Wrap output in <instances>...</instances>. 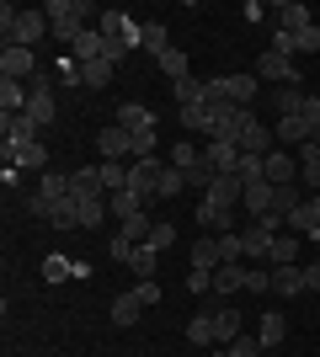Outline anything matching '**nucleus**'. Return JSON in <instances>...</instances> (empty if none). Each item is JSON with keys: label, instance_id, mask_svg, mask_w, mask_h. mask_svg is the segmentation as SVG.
I'll use <instances>...</instances> for the list:
<instances>
[{"label": "nucleus", "instance_id": "1", "mask_svg": "<svg viewBox=\"0 0 320 357\" xmlns=\"http://www.w3.org/2000/svg\"><path fill=\"white\" fill-rule=\"evenodd\" d=\"M0 32H6V48H32L48 32V11H22V6H0Z\"/></svg>", "mask_w": 320, "mask_h": 357}, {"label": "nucleus", "instance_id": "2", "mask_svg": "<svg viewBox=\"0 0 320 357\" xmlns=\"http://www.w3.org/2000/svg\"><path fill=\"white\" fill-rule=\"evenodd\" d=\"M86 16H102V11H91L86 0H54V6H48V32H54L59 43H75L80 32H86Z\"/></svg>", "mask_w": 320, "mask_h": 357}, {"label": "nucleus", "instance_id": "3", "mask_svg": "<svg viewBox=\"0 0 320 357\" xmlns=\"http://www.w3.org/2000/svg\"><path fill=\"white\" fill-rule=\"evenodd\" d=\"M277 229H289V224L277 219V213H267V219H257V224H245V229H241L245 261H267V256H273V240H277Z\"/></svg>", "mask_w": 320, "mask_h": 357}, {"label": "nucleus", "instance_id": "4", "mask_svg": "<svg viewBox=\"0 0 320 357\" xmlns=\"http://www.w3.org/2000/svg\"><path fill=\"white\" fill-rule=\"evenodd\" d=\"M257 91H261L257 70H245V75H213V80H208V96H224V102H235V107H251V102H257Z\"/></svg>", "mask_w": 320, "mask_h": 357}, {"label": "nucleus", "instance_id": "5", "mask_svg": "<svg viewBox=\"0 0 320 357\" xmlns=\"http://www.w3.org/2000/svg\"><path fill=\"white\" fill-rule=\"evenodd\" d=\"M96 32H102L107 43H123L128 54L139 48V32H144V22H134L128 11H102L96 16Z\"/></svg>", "mask_w": 320, "mask_h": 357}, {"label": "nucleus", "instance_id": "6", "mask_svg": "<svg viewBox=\"0 0 320 357\" xmlns=\"http://www.w3.org/2000/svg\"><path fill=\"white\" fill-rule=\"evenodd\" d=\"M235 144H241V155H273V128L251 112V107H241V134H235Z\"/></svg>", "mask_w": 320, "mask_h": 357}, {"label": "nucleus", "instance_id": "7", "mask_svg": "<svg viewBox=\"0 0 320 357\" xmlns=\"http://www.w3.org/2000/svg\"><path fill=\"white\" fill-rule=\"evenodd\" d=\"M257 80H273V86H299V64H294L289 54L267 48V54H257Z\"/></svg>", "mask_w": 320, "mask_h": 357}, {"label": "nucleus", "instance_id": "8", "mask_svg": "<svg viewBox=\"0 0 320 357\" xmlns=\"http://www.w3.org/2000/svg\"><path fill=\"white\" fill-rule=\"evenodd\" d=\"M203 197H208L213 208L235 213V208H241V203H245V181L235 176V171H219V176H213V187H208V192H203Z\"/></svg>", "mask_w": 320, "mask_h": 357}, {"label": "nucleus", "instance_id": "9", "mask_svg": "<svg viewBox=\"0 0 320 357\" xmlns=\"http://www.w3.org/2000/svg\"><path fill=\"white\" fill-rule=\"evenodd\" d=\"M0 134H6V149H22V144H38V123L27 112H0Z\"/></svg>", "mask_w": 320, "mask_h": 357}, {"label": "nucleus", "instance_id": "10", "mask_svg": "<svg viewBox=\"0 0 320 357\" xmlns=\"http://www.w3.org/2000/svg\"><path fill=\"white\" fill-rule=\"evenodd\" d=\"M32 75H38L32 48H0V80H32Z\"/></svg>", "mask_w": 320, "mask_h": 357}, {"label": "nucleus", "instance_id": "11", "mask_svg": "<svg viewBox=\"0 0 320 357\" xmlns=\"http://www.w3.org/2000/svg\"><path fill=\"white\" fill-rule=\"evenodd\" d=\"M273 48H277V54H289V59H299V54H315V48H320V27H305V32H273Z\"/></svg>", "mask_w": 320, "mask_h": 357}, {"label": "nucleus", "instance_id": "12", "mask_svg": "<svg viewBox=\"0 0 320 357\" xmlns=\"http://www.w3.org/2000/svg\"><path fill=\"white\" fill-rule=\"evenodd\" d=\"M96 149H102V160H123V155H134V134L123 123H112V128L96 134Z\"/></svg>", "mask_w": 320, "mask_h": 357}, {"label": "nucleus", "instance_id": "13", "mask_svg": "<svg viewBox=\"0 0 320 357\" xmlns=\"http://www.w3.org/2000/svg\"><path fill=\"white\" fill-rule=\"evenodd\" d=\"M267 102H273V112H277V118H305L310 91H305V86H277L273 96H267Z\"/></svg>", "mask_w": 320, "mask_h": 357}, {"label": "nucleus", "instance_id": "14", "mask_svg": "<svg viewBox=\"0 0 320 357\" xmlns=\"http://www.w3.org/2000/svg\"><path fill=\"white\" fill-rule=\"evenodd\" d=\"M267 16L277 22V32H305V27H315V22H310V6H299V0H283V6H273Z\"/></svg>", "mask_w": 320, "mask_h": 357}, {"label": "nucleus", "instance_id": "15", "mask_svg": "<svg viewBox=\"0 0 320 357\" xmlns=\"http://www.w3.org/2000/svg\"><path fill=\"white\" fill-rule=\"evenodd\" d=\"M187 261H192V272H219V267H224V245H219V235H203Z\"/></svg>", "mask_w": 320, "mask_h": 357}, {"label": "nucleus", "instance_id": "16", "mask_svg": "<svg viewBox=\"0 0 320 357\" xmlns=\"http://www.w3.org/2000/svg\"><path fill=\"white\" fill-rule=\"evenodd\" d=\"M289 229H294V235H310V240H315V229H320V192H310L305 203L289 213Z\"/></svg>", "mask_w": 320, "mask_h": 357}, {"label": "nucleus", "instance_id": "17", "mask_svg": "<svg viewBox=\"0 0 320 357\" xmlns=\"http://www.w3.org/2000/svg\"><path fill=\"white\" fill-rule=\"evenodd\" d=\"M70 197H75V203L102 197V165H80V171H70Z\"/></svg>", "mask_w": 320, "mask_h": 357}, {"label": "nucleus", "instance_id": "18", "mask_svg": "<svg viewBox=\"0 0 320 357\" xmlns=\"http://www.w3.org/2000/svg\"><path fill=\"white\" fill-rule=\"evenodd\" d=\"M229 294H245V267H241V261H224V267L213 272V298L224 304Z\"/></svg>", "mask_w": 320, "mask_h": 357}, {"label": "nucleus", "instance_id": "19", "mask_svg": "<svg viewBox=\"0 0 320 357\" xmlns=\"http://www.w3.org/2000/svg\"><path fill=\"white\" fill-rule=\"evenodd\" d=\"M70 54H75V64L107 59V38H102V32H96V27H86V32H80V38H75V43H70ZM107 64H112V59H107Z\"/></svg>", "mask_w": 320, "mask_h": 357}, {"label": "nucleus", "instance_id": "20", "mask_svg": "<svg viewBox=\"0 0 320 357\" xmlns=\"http://www.w3.org/2000/svg\"><path fill=\"white\" fill-rule=\"evenodd\" d=\"M203 165H213V171H235V165H241V149L229 144V139H208V144H203Z\"/></svg>", "mask_w": 320, "mask_h": 357}, {"label": "nucleus", "instance_id": "21", "mask_svg": "<svg viewBox=\"0 0 320 357\" xmlns=\"http://www.w3.org/2000/svg\"><path fill=\"white\" fill-rule=\"evenodd\" d=\"M6 165H16V171H48V144H22V149H6Z\"/></svg>", "mask_w": 320, "mask_h": 357}, {"label": "nucleus", "instance_id": "22", "mask_svg": "<svg viewBox=\"0 0 320 357\" xmlns=\"http://www.w3.org/2000/svg\"><path fill=\"white\" fill-rule=\"evenodd\" d=\"M245 219L257 224V219H267V213H273V181H257V187H245Z\"/></svg>", "mask_w": 320, "mask_h": 357}, {"label": "nucleus", "instance_id": "23", "mask_svg": "<svg viewBox=\"0 0 320 357\" xmlns=\"http://www.w3.org/2000/svg\"><path fill=\"white\" fill-rule=\"evenodd\" d=\"M235 336H241V310L219 304V310H213V347H229Z\"/></svg>", "mask_w": 320, "mask_h": 357}, {"label": "nucleus", "instance_id": "24", "mask_svg": "<svg viewBox=\"0 0 320 357\" xmlns=\"http://www.w3.org/2000/svg\"><path fill=\"white\" fill-rule=\"evenodd\" d=\"M118 123L128 128V134H155V112H150V107H139V102H123Z\"/></svg>", "mask_w": 320, "mask_h": 357}, {"label": "nucleus", "instance_id": "25", "mask_svg": "<svg viewBox=\"0 0 320 357\" xmlns=\"http://www.w3.org/2000/svg\"><path fill=\"white\" fill-rule=\"evenodd\" d=\"M267 181H273V187L299 181V160H294V155H283V149H273V155H267Z\"/></svg>", "mask_w": 320, "mask_h": 357}, {"label": "nucleus", "instance_id": "26", "mask_svg": "<svg viewBox=\"0 0 320 357\" xmlns=\"http://www.w3.org/2000/svg\"><path fill=\"white\" fill-rule=\"evenodd\" d=\"M273 139H277V144H299V149L315 144V134H310V123H305V118H277Z\"/></svg>", "mask_w": 320, "mask_h": 357}, {"label": "nucleus", "instance_id": "27", "mask_svg": "<svg viewBox=\"0 0 320 357\" xmlns=\"http://www.w3.org/2000/svg\"><path fill=\"white\" fill-rule=\"evenodd\" d=\"M107 213H112L118 224H128V219H139V213H144V203H139V197L123 187V192H107Z\"/></svg>", "mask_w": 320, "mask_h": 357}, {"label": "nucleus", "instance_id": "28", "mask_svg": "<svg viewBox=\"0 0 320 357\" xmlns=\"http://www.w3.org/2000/svg\"><path fill=\"white\" fill-rule=\"evenodd\" d=\"M273 294L277 298H299L305 294V267H277L273 272Z\"/></svg>", "mask_w": 320, "mask_h": 357}, {"label": "nucleus", "instance_id": "29", "mask_svg": "<svg viewBox=\"0 0 320 357\" xmlns=\"http://www.w3.org/2000/svg\"><path fill=\"white\" fill-rule=\"evenodd\" d=\"M27 102H32L27 80H0V112H27Z\"/></svg>", "mask_w": 320, "mask_h": 357}, {"label": "nucleus", "instance_id": "30", "mask_svg": "<svg viewBox=\"0 0 320 357\" xmlns=\"http://www.w3.org/2000/svg\"><path fill=\"white\" fill-rule=\"evenodd\" d=\"M283 336H289V320H283V314H261V326H257V342H261V352H273L277 342H283Z\"/></svg>", "mask_w": 320, "mask_h": 357}, {"label": "nucleus", "instance_id": "31", "mask_svg": "<svg viewBox=\"0 0 320 357\" xmlns=\"http://www.w3.org/2000/svg\"><path fill=\"white\" fill-rule=\"evenodd\" d=\"M299 181H305V192H315V187H320V139L299 149Z\"/></svg>", "mask_w": 320, "mask_h": 357}, {"label": "nucleus", "instance_id": "32", "mask_svg": "<svg viewBox=\"0 0 320 357\" xmlns=\"http://www.w3.org/2000/svg\"><path fill=\"white\" fill-rule=\"evenodd\" d=\"M305 197H310V192H305V187H294V181H289V187H273V213H277L283 224H289V213L299 208Z\"/></svg>", "mask_w": 320, "mask_h": 357}, {"label": "nucleus", "instance_id": "33", "mask_svg": "<svg viewBox=\"0 0 320 357\" xmlns=\"http://www.w3.org/2000/svg\"><path fill=\"white\" fill-rule=\"evenodd\" d=\"M182 128H187V134H213V102L182 107Z\"/></svg>", "mask_w": 320, "mask_h": 357}, {"label": "nucleus", "instance_id": "34", "mask_svg": "<svg viewBox=\"0 0 320 357\" xmlns=\"http://www.w3.org/2000/svg\"><path fill=\"white\" fill-rule=\"evenodd\" d=\"M139 48L160 59V54L171 48V32H166V22H144V32H139Z\"/></svg>", "mask_w": 320, "mask_h": 357}, {"label": "nucleus", "instance_id": "35", "mask_svg": "<svg viewBox=\"0 0 320 357\" xmlns=\"http://www.w3.org/2000/svg\"><path fill=\"white\" fill-rule=\"evenodd\" d=\"M139 310H144V298H139L134 288H128V294H118V298H112V326H134Z\"/></svg>", "mask_w": 320, "mask_h": 357}, {"label": "nucleus", "instance_id": "36", "mask_svg": "<svg viewBox=\"0 0 320 357\" xmlns=\"http://www.w3.org/2000/svg\"><path fill=\"white\" fill-rule=\"evenodd\" d=\"M176 107H198V102H208V80H198V75H187V80H176Z\"/></svg>", "mask_w": 320, "mask_h": 357}, {"label": "nucleus", "instance_id": "37", "mask_svg": "<svg viewBox=\"0 0 320 357\" xmlns=\"http://www.w3.org/2000/svg\"><path fill=\"white\" fill-rule=\"evenodd\" d=\"M128 267H134V272H139V283H144V278H155V272H160V251H155L150 240H144V245H134Z\"/></svg>", "mask_w": 320, "mask_h": 357}, {"label": "nucleus", "instance_id": "38", "mask_svg": "<svg viewBox=\"0 0 320 357\" xmlns=\"http://www.w3.org/2000/svg\"><path fill=\"white\" fill-rule=\"evenodd\" d=\"M155 64H160V75H171V86L192 75V70H187V54H182V48H176V43H171V48H166V54H160V59H155Z\"/></svg>", "mask_w": 320, "mask_h": 357}, {"label": "nucleus", "instance_id": "39", "mask_svg": "<svg viewBox=\"0 0 320 357\" xmlns=\"http://www.w3.org/2000/svg\"><path fill=\"white\" fill-rule=\"evenodd\" d=\"M187 342L192 347H213V314L208 310H198L192 320H187Z\"/></svg>", "mask_w": 320, "mask_h": 357}, {"label": "nucleus", "instance_id": "40", "mask_svg": "<svg viewBox=\"0 0 320 357\" xmlns=\"http://www.w3.org/2000/svg\"><path fill=\"white\" fill-rule=\"evenodd\" d=\"M235 176H241L245 187H257V181H267V155H241V165H235Z\"/></svg>", "mask_w": 320, "mask_h": 357}, {"label": "nucleus", "instance_id": "41", "mask_svg": "<svg viewBox=\"0 0 320 357\" xmlns=\"http://www.w3.org/2000/svg\"><path fill=\"white\" fill-rule=\"evenodd\" d=\"M267 261H273V267H294V261H299V235H277Z\"/></svg>", "mask_w": 320, "mask_h": 357}, {"label": "nucleus", "instance_id": "42", "mask_svg": "<svg viewBox=\"0 0 320 357\" xmlns=\"http://www.w3.org/2000/svg\"><path fill=\"white\" fill-rule=\"evenodd\" d=\"M112 70H118V64H107V59H91V64H80V86H96V91H102L107 80H112Z\"/></svg>", "mask_w": 320, "mask_h": 357}, {"label": "nucleus", "instance_id": "43", "mask_svg": "<svg viewBox=\"0 0 320 357\" xmlns=\"http://www.w3.org/2000/svg\"><path fill=\"white\" fill-rule=\"evenodd\" d=\"M102 219H107V197H86V203H80V229H102Z\"/></svg>", "mask_w": 320, "mask_h": 357}, {"label": "nucleus", "instance_id": "44", "mask_svg": "<svg viewBox=\"0 0 320 357\" xmlns=\"http://www.w3.org/2000/svg\"><path fill=\"white\" fill-rule=\"evenodd\" d=\"M213 357H261V342H257V336H245V331H241L235 342H229V347H219V352H213Z\"/></svg>", "mask_w": 320, "mask_h": 357}, {"label": "nucleus", "instance_id": "45", "mask_svg": "<svg viewBox=\"0 0 320 357\" xmlns=\"http://www.w3.org/2000/svg\"><path fill=\"white\" fill-rule=\"evenodd\" d=\"M102 187L107 192H123V187H128V165L123 160H102Z\"/></svg>", "mask_w": 320, "mask_h": 357}, {"label": "nucleus", "instance_id": "46", "mask_svg": "<svg viewBox=\"0 0 320 357\" xmlns=\"http://www.w3.org/2000/svg\"><path fill=\"white\" fill-rule=\"evenodd\" d=\"M43 278H48V283H64V278H75V261L54 251V256H48V261H43Z\"/></svg>", "mask_w": 320, "mask_h": 357}, {"label": "nucleus", "instance_id": "47", "mask_svg": "<svg viewBox=\"0 0 320 357\" xmlns=\"http://www.w3.org/2000/svg\"><path fill=\"white\" fill-rule=\"evenodd\" d=\"M38 192L59 203V197H70V176H59V171H43V181H38Z\"/></svg>", "mask_w": 320, "mask_h": 357}, {"label": "nucleus", "instance_id": "48", "mask_svg": "<svg viewBox=\"0 0 320 357\" xmlns=\"http://www.w3.org/2000/svg\"><path fill=\"white\" fill-rule=\"evenodd\" d=\"M182 187H187V171H176V165L166 160V171H160V197H182Z\"/></svg>", "mask_w": 320, "mask_h": 357}, {"label": "nucleus", "instance_id": "49", "mask_svg": "<svg viewBox=\"0 0 320 357\" xmlns=\"http://www.w3.org/2000/svg\"><path fill=\"white\" fill-rule=\"evenodd\" d=\"M118 229H123V235H128V240H134V245H144V240H150V229H155V224H150V213H139V219L118 224Z\"/></svg>", "mask_w": 320, "mask_h": 357}, {"label": "nucleus", "instance_id": "50", "mask_svg": "<svg viewBox=\"0 0 320 357\" xmlns=\"http://www.w3.org/2000/svg\"><path fill=\"white\" fill-rule=\"evenodd\" d=\"M245 294L267 298V294H273V272H251V267H245Z\"/></svg>", "mask_w": 320, "mask_h": 357}, {"label": "nucleus", "instance_id": "51", "mask_svg": "<svg viewBox=\"0 0 320 357\" xmlns=\"http://www.w3.org/2000/svg\"><path fill=\"white\" fill-rule=\"evenodd\" d=\"M27 213H32V219H54V197H43L38 187H32V192H27Z\"/></svg>", "mask_w": 320, "mask_h": 357}, {"label": "nucleus", "instance_id": "52", "mask_svg": "<svg viewBox=\"0 0 320 357\" xmlns=\"http://www.w3.org/2000/svg\"><path fill=\"white\" fill-rule=\"evenodd\" d=\"M150 245H155V251H171V245H176V224H155V229H150Z\"/></svg>", "mask_w": 320, "mask_h": 357}, {"label": "nucleus", "instance_id": "53", "mask_svg": "<svg viewBox=\"0 0 320 357\" xmlns=\"http://www.w3.org/2000/svg\"><path fill=\"white\" fill-rule=\"evenodd\" d=\"M213 176H219V171H213V165H192V171H187V187H203V192H208V187H213Z\"/></svg>", "mask_w": 320, "mask_h": 357}, {"label": "nucleus", "instance_id": "54", "mask_svg": "<svg viewBox=\"0 0 320 357\" xmlns=\"http://www.w3.org/2000/svg\"><path fill=\"white\" fill-rule=\"evenodd\" d=\"M107 256H112V261H128V256H134V240L118 229V235H112V245H107Z\"/></svg>", "mask_w": 320, "mask_h": 357}, {"label": "nucleus", "instance_id": "55", "mask_svg": "<svg viewBox=\"0 0 320 357\" xmlns=\"http://www.w3.org/2000/svg\"><path fill=\"white\" fill-rule=\"evenodd\" d=\"M187 288L192 294H213V272H187Z\"/></svg>", "mask_w": 320, "mask_h": 357}, {"label": "nucleus", "instance_id": "56", "mask_svg": "<svg viewBox=\"0 0 320 357\" xmlns=\"http://www.w3.org/2000/svg\"><path fill=\"white\" fill-rule=\"evenodd\" d=\"M134 294L144 298V310H150V304H160V283H155V278H144V283H139Z\"/></svg>", "mask_w": 320, "mask_h": 357}, {"label": "nucleus", "instance_id": "57", "mask_svg": "<svg viewBox=\"0 0 320 357\" xmlns=\"http://www.w3.org/2000/svg\"><path fill=\"white\" fill-rule=\"evenodd\" d=\"M305 123H310V134L320 139V96H310V102H305Z\"/></svg>", "mask_w": 320, "mask_h": 357}, {"label": "nucleus", "instance_id": "58", "mask_svg": "<svg viewBox=\"0 0 320 357\" xmlns=\"http://www.w3.org/2000/svg\"><path fill=\"white\" fill-rule=\"evenodd\" d=\"M59 80H64V86H80V64L64 59V64H59Z\"/></svg>", "mask_w": 320, "mask_h": 357}, {"label": "nucleus", "instance_id": "59", "mask_svg": "<svg viewBox=\"0 0 320 357\" xmlns=\"http://www.w3.org/2000/svg\"><path fill=\"white\" fill-rule=\"evenodd\" d=\"M305 294H320V261H310V267H305Z\"/></svg>", "mask_w": 320, "mask_h": 357}, {"label": "nucleus", "instance_id": "60", "mask_svg": "<svg viewBox=\"0 0 320 357\" xmlns=\"http://www.w3.org/2000/svg\"><path fill=\"white\" fill-rule=\"evenodd\" d=\"M261 357H273V352H261Z\"/></svg>", "mask_w": 320, "mask_h": 357}, {"label": "nucleus", "instance_id": "61", "mask_svg": "<svg viewBox=\"0 0 320 357\" xmlns=\"http://www.w3.org/2000/svg\"><path fill=\"white\" fill-rule=\"evenodd\" d=\"M315 240H320V229H315Z\"/></svg>", "mask_w": 320, "mask_h": 357}]
</instances>
